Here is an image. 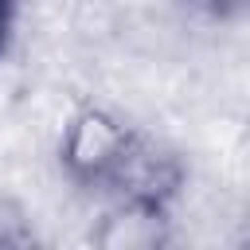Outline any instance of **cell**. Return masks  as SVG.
Listing matches in <instances>:
<instances>
[{"mask_svg":"<svg viewBox=\"0 0 250 250\" xmlns=\"http://www.w3.org/2000/svg\"><path fill=\"white\" fill-rule=\"evenodd\" d=\"M168 211L141 207V203H113L94 230V242L105 250H148L168 238Z\"/></svg>","mask_w":250,"mask_h":250,"instance_id":"3957f363","label":"cell"},{"mask_svg":"<svg viewBox=\"0 0 250 250\" xmlns=\"http://www.w3.org/2000/svg\"><path fill=\"white\" fill-rule=\"evenodd\" d=\"M16 35V0H0V59L8 55Z\"/></svg>","mask_w":250,"mask_h":250,"instance_id":"8992f818","label":"cell"},{"mask_svg":"<svg viewBox=\"0 0 250 250\" xmlns=\"http://www.w3.org/2000/svg\"><path fill=\"white\" fill-rule=\"evenodd\" d=\"M184 184H188L184 156L168 141L137 129L129 148H125V156L117 160V168L102 184V191H109L113 203H141V207L172 211V203L180 199Z\"/></svg>","mask_w":250,"mask_h":250,"instance_id":"7a4b0ae2","label":"cell"},{"mask_svg":"<svg viewBox=\"0 0 250 250\" xmlns=\"http://www.w3.org/2000/svg\"><path fill=\"white\" fill-rule=\"evenodd\" d=\"M184 8L203 20H219V23L250 16V0H184Z\"/></svg>","mask_w":250,"mask_h":250,"instance_id":"5b68a950","label":"cell"},{"mask_svg":"<svg viewBox=\"0 0 250 250\" xmlns=\"http://www.w3.org/2000/svg\"><path fill=\"white\" fill-rule=\"evenodd\" d=\"M137 125L102 102L74 105L59 125V168L74 188H102L125 156Z\"/></svg>","mask_w":250,"mask_h":250,"instance_id":"6da1fadb","label":"cell"},{"mask_svg":"<svg viewBox=\"0 0 250 250\" xmlns=\"http://www.w3.org/2000/svg\"><path fill=\"white\" fill-rule=\"evenodd\" d=\"M35 242L31 211L16 195H0V250H20Z\"/></svg>","mask_w":250,"mask_h":250,"instance_id":"277c9868","label":"cell"}]
</instances>
